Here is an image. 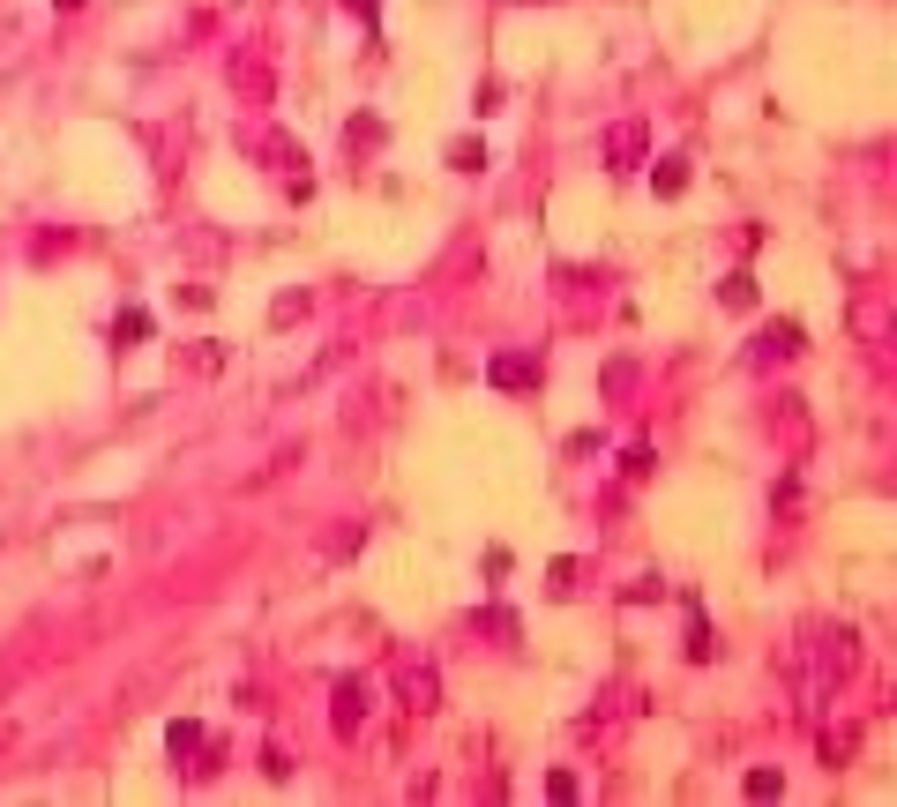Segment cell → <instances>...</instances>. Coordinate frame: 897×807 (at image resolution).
Masks as SVG:
<instances>
[{"label": "cell", "instance_id": "7a4b0ae2", "mask_svg": "<svg viewBox=\"0 0 897 807\" xmlns=\"http://www.w3.org/2000/svg\"><path fill=\"white\" fill-rule=\"evenodd\" d=\"M486 382H494V389H531V382H539V359H531V352H501L494 367H486Z\"/></svg>", "mask_w": 897, "mask_h": 807}, {"label": "cell", "instance_id": "8992f818", "mask_svg": "<svg viewBox=\"0 0 897 807\" xmlns=\"http://www.w3.org/2000/svg\"><path fill=\"white\" fill-rule=\"evenodd\" d=\"M404 703H412V710H442V673H427V666L404 673Z\"/></svg>", "mask_w": 897, "mask_h": 807}, {"label": "cell", "instance_id": "ba28073f", "mask_svg": "<svg viewBox=\"0 0 897 807\" xmlns=\"http://www.w3.org/2000/svg\"><path fill=\"white\" fill-rule=\"evenodd\" d=\"M165 748H172V763H187V755H202V725H195V718H172Z\"/></svg>", "mask_w": 897, "mask_h": 807}, {"label": "cell", "instance_id": "277c9868", "mask_svg": "<svg viewBox=\"0 0 897 807\" xmlns=\"http://www.w3.org/2000/svg\"><path fill=\"white\" fill-rule=\"evenodd\" d=\"M643 150H651V135H643V120H621V128L606 135V157H613V165H643Z\"/></svg>", "mask_w": 897, "mask_h": 807}, {"label": "cell", "instance_id": "2e32d148", "mask_svg": "<svg viewBox=\"0 0 897 807\" xmlns=\"http://www.w3.org/2000/svg\"><path fill=\"white\" fill-rule=\"evenodd\" d=\"M344 8H352L359 23H374V15H382V0H344Z\"/></svg>", "mask_w": 897, "mask_h": 807}, {"label": "cell", "instance_id": "52a82bcc", "mask_svg": "<svg viewBox=\"0 0 897 807\" xmlns=\"http://www.w3.org/2000/svg\"><path fill=\"white\" fill-rule=\"evenodd\" d=\"M651 187H658V195H681V187H688V157H658V165H651Z\"/></svg>", "mask_w": 897, "mask_h": 807}, {"label": "cell", "instance_id": "4fadbf2b", "mask_svg": "<svg viewBox=\"0 0 897 807\" xmlns=\"http://www.w3.org/2000/svg\"><path fill=\"white\" fill-rule=\"evenodd\" d=\"M449 165L456 172H486V142H449Z\"/></svg>", "mask_w": 897, "mask_h": 807}, {"label": "cell", "instance_id": "5bb4252c", "mask_svg": "<svg viewBox=\"0 0 897 807\" xmlns=\"http://www.w3.org/2000/svg\"><path fill=\"white\" fill-rule=\"evenodd\" d=\"M262 770H270V778L285 785V778H292V755H285V748H262Z\"/></svg>", "mask_w": 897, "mask_h": 807}, {"label": "cell", "instance_id": "3957f363", "mask_svg": "<svg viewBox=\"0 0 897 807\" xmlns=\"http://www.w3.org/2000/svg\"><path fill=\"white\" fill-rule=\"evenodd\" d=\"M808 352V337H800V322H770L763 337H755V359H793Z\"/></svg>", "mask_w": 897, "mask_h": 807}, {"label": "cell", "instance_id": "7c38bea8", "mask_svg": "<svg viewBox=\"0 0 897 807\" xmlns=\"http://www.w3.org/2000/svg\"><path fill=\"white\" fill-rule=\"evenodd\" d=\"M741 793H748V800H778V793H785V778H778V770H748Z\"/></svg>", "mask_w": 897, "mask_h": 807}, {"label": "cell", "instance_id": "9c48e42d", "mask_svg": "<svg viewBox=\"0 0 897 807\" xmlns=\"http://www.w3.org/2000/svg\"><path fill=\"white\" fill-rule=\"evenodd\" d=\"M143 337H150V314H143V307H120V322H113V344L128 352V344H143Z\"/></svg>", "mask_w": 897, "mask_h": 807}, {"label": "cell", "instance_id": "6da1fadb", "mask_svg": "<svg viewBox=\"0 0 897 807\" xmlns=\"http://www.w3.org/2000/svg\"><path fill=\"white\" fill-rule=\"evenodd\" d=\"M367 710H374V688L359 673H344L337 688H329V725H337V740H352L359 725H367Z\"/></svg>", "mask_w": 897, "mask_h": 807}, {"label": "cell", "instance_id": "9a60e30c", "mask_svg": "<svg viewBox=\"0 0 897 807\" xmlns=\"http://www.w3.org/2000/svg\"><path fill=\"white\" fill-rule=\"evenodd\" d=\"M546 576H554V598H569V591H576V561H554Z\"/></svg>", "mask_w": 897, "mask_h": 807}, {"label": "cell", "instance_id": "30bf717a", "mask_svg": "<svg viewBox=\"0 0 897 807\" xmlns=\"http://www.w3.org/2000/svg\"><path fill=\"white\" fill-rule=\"evenodd\" d=\"M344 142H352V150H382V142H389V128H382L374 113H359L352 128H344Z\"/></svg>", "mask_w": 897, "mask_h": 807}, {"label": "cell", "instance_id": "5b68a950", "mask_svg": "<svg viewBox=\"0 0 897 807\" xmlns=\"http://www.w3.org/2000/svg\"><path fill=\"white\" fill-rule=\"evenodd\" d=\"M711 651H718V643H711V613H703V598L688 591V658H696V666H711Z\"/></svg>", "mask_w": 897, "mask_h": 807}, {"label": "cell", "instance_id": "8fae6325", "mask_svg": "<svg viewBox=\"0 0 897 807\" xmlns=\"http://www.w3.org/2000/svg\"><path fill=\"white\" fill-rule=\"evenodd\" d=\"M718 299H726V307H755V277H748V269H733V277L718 284Z\"/></svg>", "mask_w": 897, "mask_h": 807}]
</instances>
